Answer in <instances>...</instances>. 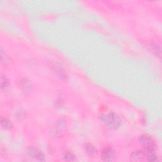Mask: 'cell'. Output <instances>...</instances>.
Instances as JSON below:
<instances>
[{
    "mask_svg": "<svg viewBox=\"0 0 162 162\" xmlns=\"http://www.w3.org/2000/svg\"><path fill=\"white\" fill-rule=\"evenodd\" d=\"M131 158V160L134 161H144L146 160V153H145L144 151L137 150L132 153Z\"/></svg>",
    "mask_w": 162,
    "mask_h": 162,
    "instance_id": "obj_6",
    "label": "cell"
},
{
    "mask_svg": "<svg viewBox=\"0 0 162 162\" xmlns=\"http://www.w3.org/2000/svg\"><path fill=\"white\" fill-rule=\"evenodd\" d=\"M101 120L109 127L113 130L118 129L121 125L122 121L120 117L113 112H110L100 117Z\"/></svg>",
    "mask_w": 162,
    "mask_h": 162,
    "instance_id": "obj_1",
    "label": "cell"
},
{
    "mask_svg": "<svg viewBox=\"0 0 162 162\" xmlns=\"http://www.w3.org/2000/svg\"><path fill=\"white\" fill-rule=\"evenodd\" d=\"M1 125L2 128L5 129H12L13 127V124L12 122L5 117H1Z\"/></svg>",
    "mask_w": 162,
    "mask_h": 162,
    "instance_id": "obj_8",
    "label": "cell"
},
{
    "mask_svg": "<svg viewBox=\"0 0 162 162\" xmlns=\"http://www.w3.org/2000/svg\"><path fill=\"white\" fill-rule=\"evenodd\" d=\"M63 159L67 161H76V155L71 151H67L63 155Z\"/></svg>",
    "mask_w": 162,
    "mask_h": 162,
    "instance_id": "obj_9",
    "label": "cell"
},
{
    "mask_svg": "<svg viewBox=\"0 0 162 162\" xmlns=\"http://www.w3.org/2000/svg\"><path fill=\"white\" fill-rule=\"evenodd\" d=\"M28 153L29 155L34 158V159L38 161H45V158L43 153L39 150L34 148L33 147H29L28 148Z\"/></svg>",
    "mask_w": 162,
    "mask_h": 162,
    "instance_id": "obj_5",
    "label": "cell"
},
{
    "mask_svg": "<svg viewBox=\"0 0 162 162\" xmlns=\"http://www.w3.org/2000/svg\"><path fill=\"white\" fill-rule=\"evenodd\" d=\"M146 160L150 161H158V156L156 155L155 151H146Z\"/></svg>",
    "mask_w": 162,
    "mask_h": 162,
    "instance_id": "obj_10",
    "label": "cell"
},
{
    "mask_svg": "<svg viewBox=\"0 0 162 162\" xmlns=\"http://www.w3.org/2000/svg\"><path fill=\"white\" fill-rule=\"evenodd\" d=\"M115 150L112 147H105L101 153V158L104 161H112L115 158Z\"/></svg>",
    "mask_w": 162,
    "mask_h": 162,
    "instance_id": "obj_3",
    "label": "cell"
},
{
    "mask_svg": "<svg viewBox=\"0 0 162 162\" xmlns=\"http://www.w3.org/2000/svg\"><path fill=\"white\" fill-rule=\"evenodd\" d=\"M23 87L25 88V91H27V90L30 89V84L27 79H25V81L23 82Z\"/></svg>",
    "mask_w": 162,
    "mask_h": 162,
    "instance_id": "obj_13",
    "label": "cell"
},
{
    "mask_svg": "<svg viewBox=\"0 0 162 162\" xmlns=\"http://www.w3.org/2000/svg\"><path fill=\"white\" fill-rule=\"evenodd\" d=\"M139 142L141 146L146 151H155L156 143L151 137L147 135H142L139 138Z\"/></svg>",
    "mask_w": 162,
    "mask_h": 162,
    "instance_id": "obj_2",
    "label": "cell"
},
{
    "mask_svg": "<svg viewBox=\"0 0 162 162\" xmlns=\"http://www.w3.org/2000/svg\"><path fill=\"white\" fill-rule=\"evenodd\" d=\"M1 59H2V63H3L4 65H7V63L9 62V58L6 54V53L3 51L2 48L1 49Z\"/></svg>",
    "mask_w": 162,
    "mask_h": 162,
    "instance_id": "obj_12",
    "label": "cell"
},
{
    "mask_svg": "<svg viewBox=\"0 0 162 162\" xmlns=\"http://www.w3.org/2000/svg\"><path fill=\"white\" fill-rule=\"evenodd\" d=\"M0 82H1V88L3 91H6V90L9 87L10 84L9 81L7 80V79L4 77L3 76H1V80H0Z\"/></svg>",
    "mask_w": 162,
    "mask_h": 162,
    "instance_id": "obj_11",
    "label": "cell"
},
{
    "mask_svg": "<svg viewBox=\"0 0 162 162\" xmlns=\"http://www.w3.org/2000/svg\"><path fill=\"white\" fill-rule=\"evenodd\" d=\"M66 129V123L65 121L60 120L58 121L56 125L53 127V134L56 137H61L63 136L64 131Z\"/></svg>",
    "mask_w": 162,
    "mask_h": 162,
    "instance_id": "obj_4",
    "label": "cell"
},
{
    "mask_svg": "<svg viewBox=\"0 0 162 162\" xmlns=\"http://www.w3.org/2000/svg\"><path fill=\"white\" fill-rule=\"evenodd\" d=\"M85 150L87 153L91 157H95L98 155L97 150L91 144H87L85 146Z\"/></svg>",
    "mask_w": 162,
    "mask_h": 162,
    "instance_id": "obj_7",
    "label": "cell"
}]
</instances>
